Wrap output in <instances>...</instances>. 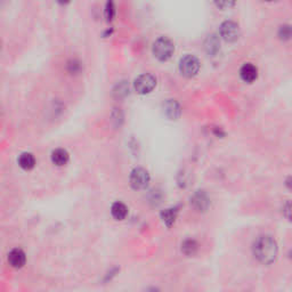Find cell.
Instances as JSON below:
<instances>
[{
    "mask_svg": "<svg viewBox=\"0 0 292 292\" xmlns=\"http://www.w3.org/2000/svg\"><path fill=\"white\" fill-rule=\"evenodd\" d=\"M179 70L184 77H195L200 70V61L194 55H185L179 62Z\"/></svg>",
    "mask_w": 292,
    "mask_h": 292,
    "instance_id": "3957f363",
    "label": "cell"
},
{
    "mask_svg": "<svg viewBox=\"0 0 292 292\" xmlns=\"http://www.w3.org/2000/svg\"><path fill=\"white\" fill-rule=\"evenodd\" d=\"M199 244L194 239H186L182 243V252L188 257H192L198 252Z\"/></svg>",
    "mask_w": 292,
    "mask_h": 292,
    "instance_id": "2e32d148",
    "label": "cell"
},
{
    "mask_svg": "<svg viewBox=\"0 0 292 292\" xmlns=\"http://www.w3.org/2000/svg\"><path fill=\"white\" fill-rule=\"evenodd\" d=\"M111 215L116 221H123L128 216V208L124 203L118 201L111 206Z\"/></svg>",
    "mask_w": 292,
    "mask_h": 292,
    "instance_id": "4fadbf2b",
    "label": "cell"
},
{
    "mask_svg": "<svg viewBox=\"0 0 292 292\" xmlns=\"http://www.w3.org/2000/svg\"><path fill=\"white\" fill-rule=\"evenodd\" d=\"M241 79L245 83L251 84L258 78V69L251 63H245L240 70Z\"/></svg>",
    "mask_w": 292,
    "mask_h": 292,
    "instance_id": "30bf717a",
    "label": "cell"
},
{
    "mask_svg": "<svg viewBox=\"0 0 292 292\" xmlns=\"http://www.w3.org/2000/svg\"><path fill=\"white\" fill-rule=\"evenodd\" d=\"M163 112L170 120H177L182 114V109L177 101L167 100L166 103L163 104Z\"/></svg>",
    "mask_w": 292,
    "mask_h": 292,
    "instance_id": "9c48e42d",
    "label": "cell"
},
{
    "mask_svg": "<svg viewBox=\"0 0 292 292\" xmlns=\"http://www.w3.org/2000/svg\"><path fill=\"white\" fill-rule=\"evenodd\" d=\"M7 260L12 267L14 268H22L26 262V255L22 249H13V250L8 254Z\"/></svg>",
    "mask_w": 292,
    "mask_h": 292,
    "instance_id": "ba28073f",
    "label": "cell"
},
{
    "mask_svg": "<svg viewBox=\"0 0 292 292\" xmlns=\"http://www.w3.org/2000/svg\"><path fill=\"white\" fill-rule=\"evenodd\" d=\"M177 216H178V209L177 208H168L161 212V219L167 227H172L175 224Z\"/></svg>",
    "mask_w": 292,
    "mask_h": 292,
    "instance_id": "9a60e30c",
    "label": "cell"
},
{
    "mask_svg": "<svg viewBox=\"0 0 292 292\" xmlns=\"http://www.w3.org/2000/svg\"><path fill=\"white\" fill-rule=\"evenodd\" d=\"M191 206L199 212L206 211L210 206V199L208 194L205 191H202V189L196 191L191 196Z\"/></svg>",
    "mask_w": 292,
    "mask_h": 292,
    "instance_id": "52a82bcc",
    "label": "cell"
},
{
    "mask_svg": "<svg viewBox=\"0 0 292 292\" xmlns=\"http://www.w3.org/2000/svg\"><path fill=\"white\" fill-rule=\"evenodd\" d=\"M216 5H217L219 8H223V9H225V8H229V7H232V6H234V5H235V2H227V1H219V2H216Z\"/></svg>",
    "mask_w": 292,
    "mask_h": 292,
    "instance_id": "ffe728a7",
    "label": "cell"
},
{
    "mask_svg": "<svg viewBox=\"0 0 292 292\" xmlns=\"http://www.w3.org/2000/svg\"><path fill=\"white\" fill-rule=\"evenodd\" d=\"M153 54L157 60L161 62H166L172 58L173 52H175V46L172 41L166 37L159 38L153 44Z\"/></svg>",
    "mask_w": 292,
    "mask_h": 292,
    "instance_id": "7a4b0ae2",
    "label": "cell"
},
{
    "mask_svg": "<svg viewBox=\"0 0 292 292\" xmlns=\"http://www.w3.org/2000/svg\"><path fill=\"white\" fill-rule=\"evenodd\" d=\"M205 48L206 52L211 56H215L216 54L221 49V42H219V38L216 34H210L206 37L205 41Z\"/></svg>",
    "mask_w": 292,
    "mask_h": 292,
    "instance_id": "8fae6325",
    "label": "cell"
},
{
    "mask_svg": "<svg viewBox=\"0 0 292 292\" xmlns=\"http://www.w3.org/2000/svg\"><path fill=\"white\" fill-rule=\"evenodd\" d=\"M151 180L150 173L144 168H135L130 172L129 182L134 189H145Z\"/></svg>",
    "mask_w": 292,
    "mask_h": 292,
    "instance_id": "5b68a950",
    "label": "cell"
},
{
    "mask_svg": "<svg viewBox=\"0 0 292 292\" xmlns=\"http://www.w3.org/2000/svg\"><path fill=\"white\" fill-rule=\"evenodd\" d=\"M285 206H287V217L290 218V202H287V205H285Z\"/></svg>",
    "mask_w": 292,
    "mask_h": 292,
    "instance_id": "44dd1931",
    "label": "cell"
},
{
    "mask_svg": "<svg viewBox=\"0 0 292 292\" xmlns=\"http://www.w3.org/2000/svg\"><path fill=\"white\" fill-rule=\"evenodd\" d=\"M18 165L24 170L34 169L35 166V157L32 153H22L18 157Z\"/></svg>",
    "mask_w": 292,
    "mask_h": 292,
    "instance_id": "5bb4252c",
    "label": "cell"
},
{
    "mask_svg": "<svg viewBox=\"0 0 292 292\" xmlns=\"http://www.w3.org/2000/svg\"><path fill=\"white\" fill-rule=\"evenodd\" d=\"M116 16V7H114V4L112 1H109L105 6V18H106L107 22H111Z\"/></svg>",
    "mask_w": 292,
    "mask_h": 292,
    "instance_id": "e0dca14e",
    "label": "cell"
},
{
    "mask_svg": "<svg viewBox=\"0 0 292 292\" xmlns=\"http://www.w3.org/2000/svg\"><path fill=\"white\" fill-rule=\"evenodd\" d=\"M69 160H70V155H69L67 150L56 149L52 152V161L54 165L63 167L69 162Z\"/></svg>",
    "mask_w": 292,
    "mask_h": 292,
    "instance_id": "7c38bea8",
    "label": "cell"
},
{
    "mask_svg": "<svg viewBox=\"0 0 292 292\" xmlns=\"http://www.w3.org/2000/svg\"><path fill=\"white\" fill-rule=\"evenodd\" d=\"M221 37L227 42H235L240 37V28L234 21H225L219 28Z\"/></svg>",
    "mask_w": 292,
    "mask_h": 292,
    "instance_id": "8992f818",
    "label": "cell"
},
{
    "mask_svg": "<svg viewBox=\"0 0 292 292\" xmlns=\"http://www.w3.org/2000/svg\"><path fill=\"white\" fill-rule=\"evenodd\" d=\"M68 71L70 72L71 74H75L79 73L81 70V63L78 60H70L68 62Z\"/></svg>",
    "mask_w": 292,
    "mask_h": 292,
    "instance_id": "ac0fdd59",
    "label": "cell"
},
{
    "mask_svg": "<svg viewBox=\"0 0 292 292\" xmlns=\"http://www.w3.org/2000/svg\"><path fill=\"white\" fill-rule=\"evenodd\" d=\"M277 243L271 235H260L252 245L255 258L264 265H271L277 257Z\"/></svg>",
    "mask_w": 292,
    "mask_h": 292,
    "instance_id": "6da1fadb",
    "label": "cell"
},
{
    "mask_svg": "<svg viewBox=\"0 0 292 292\" xmlns=\"http://www.w3.org/2000/svg\"><path fill=\"white\" fill-rule=\"evenodd\" d=\"M146 292H161V291H160L159 289L155 288V287H152V288L147 289V291H146Z\"/></svg>",
    "mask_w": 292,
    "mask_h": 292,
    "instance_id": "7402d4cb",
    "label": "cell"
},
{
    "mask_svg": "<svg viewBox=\"0 0 292 292\" xmlns=\"http://www.w3.org/2000/svg\"><path fill=\"white\" fill-rule=\"evenodd\" d=\"M135 90L140 95L150 94L156 87V78L151 73L140 74L134 83Z\"/></svg>",
    "mask_w": 292,
    "mask_h": 292,
    "instance_id": "277c9868",
    "label": "cell"
},
{
    "mask_svg": "<svg viewBox=\"0 0 292 292\" xmlns=\"http://www.w3.org/2000/svg\"><path fill=\"white\" fill-rule=\"evenodd\" d=\"M278 37L282 40H289L291 37V28L290 25H282L278 30Z\"/></svg>",
    "mask_w": 292,
    "mask_h": 292,
    "instance_id": "d6986e66",
    "label": "cell"
}]
</instances>
